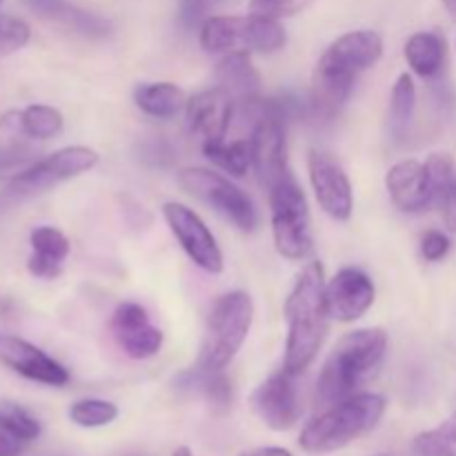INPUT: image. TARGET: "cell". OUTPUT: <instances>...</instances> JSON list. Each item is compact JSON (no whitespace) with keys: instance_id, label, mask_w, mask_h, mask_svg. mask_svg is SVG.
<instances>
[{"instance_id":"33","label":"cell","mask_w":456,"mask_h":456,"mask_svg":"<svg viewBox=\"0 0 456 456\" xmlns=\"http://www.w3.org/2000/svg\"><path fill=\"white\" fill-rule=\"evenodd\" d=\"M138 154H141L142 163L151 165V167H169L176 160V151H174L172 142L160 136L145 138L138 147Z\"/></svg>"},{"instance_id":"18","label":"cell","mask_w":456,"mask_h":456,"mask_svg":"<svg viewBox=\"0 0 456 456\" xmlns=\"http://www.w3.org/2000/svg\"><path fill=\"white\" fill-rule=\"evenodd\" d=\"M34 156V138L25 132L22 111H4L0 116V181L9 176L12 181L16 174L31 165Z\"/></svg>"},{"instance_id":"29","label":"cell","mask_w":456,"mask_h":456,"mask_svg":"<svg viewBox=\"0 0 456 456\" xmlns=\"http://www.w3.org/2000/svg\"><path fill=\"white\" fill-rule=\"evenodd\" d=\"M22 125L34 141H49L62 132V114L52 105H29L22 110Z\"/></svg>"},{"instance_id":"40","label":"cell","mask_w":456,"mask_h":456,"mask_svg":"<svg viewBox=\"0 0 456 456\" xmlns=\"http://www.w3.org/2000/svg\"><path fill=\"white\" fill-rule=\"evenodd\" d=\"M172 456H191V450L187 448V445H181V448L174 450Z\"/></svg>"},{"instance_id":"31","label":"cell","mask_w":456,"mask_h":456,"mask_svg":"<svg viewBox=\"0 0 456 456\" xmlns=\"http://www.w3.org/2000/svg\"><path fill=\"white\" fill-rule=\"evenodd\" d=\"M118 417V408L111 401L83 399L71 403L69 419L78 428H102L110 426Z\"/></svg>"},{"instance_id":"37","label":"cell","mask_w":456,"mask_h":456,"mask_svg":"<svg viewBox=\"0 0 456 456\" xmlns=\"http://www.w3.org/2000/svg\"><path fill=\"white\" fill-rule=\"evenodd\" d=\"M25 444L0 426V456H22Z\"/></svg>"},{"instance_id":"5","label":"cell","mask_w":456,"mask_h":456,"mask_svg":"<svg viewBox=\"0 0 456 456\" xmlns=\"http://www.w3.org/2000/svg\"><path fill=\"white\" fill-rule=\"evenodd\" d=\"M454 160L450 154H432L426 163L408 159L392 165L386 176L390 199L401 212L419 214L444 205L454 183Z\"/></svg>"},{"instance_id":"12","label":"cell","mask_w":456,"mask_h":456,"mask_svg":"<svg viewBox=\"0 0 456 456\" xmlns=\"http://www.w3.org/2000/svg\"><path fill=\"white\" fill-rule=\"evenodd\" d=\"M307 167H310V183L314 187L321 209L334 221H347L354 212V194H352V183L346 169L338 165V160L321 150L310 151Z\"/></svg>"},{"instance_id":"41","label":"cell","mask_w":456,"mask_h":456,"mask_svg":"<svg viewBox=\"0 0 456 456\" xmlns=\"http://www.w3.org/2000/svg\"><path fill=\"white\" fill-rule=\"evenodd\" d=\"M444 4H445V9L452 13V16H456V0H444Z\"/></svg>"},{"instance_id":"25","label":"cell","mask_w":456,"mask_h":456,"mask_svg":"<svg viewBox=\"0 0 456 456\" xmlns=\"http://www.w3.org/2000/svg\"><path fill=\"white\" fill-rule=\"evenodd\" d=\"M414 110H417V87L412 76L405 71L396 78L390 94V110H387V125H390L392 138H403L412 123Z\"/></svg>"},{"instance_id":"26","label":"cell","mask_w":456,"mask_h":456,"mask_svg":"<svg viewBox=\"0 0 456 456\" xmlns=\"http://www.w3.org/2000/svg\"><path fill=\"white\" fill-rule=\"evenodd\" d=\"M203 154L232 176H245L248 169L252 167V145H249V141H208L203 142Z\"/></svg>"},{"instance_id":"39","label":"cell","mask_w":456,"mask_h":456,"mask_svg":"<svg viewBox=\"0 0 456 456\" xmlns=\"http://www.w3.org/2000/svg\"><path fill=\"white\" fill-rule=\"evenodd\" d=\"M249 456H292V452L285 448H279V445H270V448H258L256 452H252Z\"/></svg>"},{"instance_id":"13","label":"cell","mask_w":456,"mask_h":456,"mask_svg":"<svg viewBox=\"0 0 456 456\" xmlns=\"http://www.w3.org/2000/svg\"><path fill=\"white\" fill-rule=\"evenodd\" d=\"M0 363L27 381L52 387H62L69 383V372L56 359L45 354L34 343L12 334H0Z\"/></svg>"},{"instance_id":"23","label":"cell","mask_w":456,"mask_h":456,"mask_svg":"<svg viewBox=\"0 0 456 456\" xmlns=\"http://www.w3.org/2000/svg\"><path fill=\"white\" fill-rule=\"evenodd\" d=\"M138 110L154 118H174L187 105L185 92L174 83H145L134 89Z\"/></svg>"},{"instance_id":"7","label":"cell","mask_w":456,"mask_h":456,"mask_svg":"<svg viewBox=\"0 0 456 456\" xmlns=\"http://www.w3.org/2000/svg\"><path fill=\"white\" fill-rule=\"evenodd\" d=\"M272 234L276 252L289 261H303L314 252L310 209L301 185L292 172L285 174L274 187H270Z\"/></svg>"},{"instance_id":"10","label":"cell","mask_w":456,"mask_h":456,"mask_svg":"<svg viewBox=\"0 0 456 456\" xmlns=\"http://www.w3.org/2000/svg\"><path fill=\"white\" fill-rule=\"evenodd\" d=\"M163 216L181 248L191 258V263L199 265L200 270L209 272V274H221L223 265H225L223 252L209 227L203 223V218L194 209L176 203V200H169L163 205Z\"/></svg>"},{"instance_id":"11","label":"cell","mask_w":456,"mask_h":456,"mask_svg":"<svg viewBox=\"0 0 456 456\" xmlns=\"http://www.w3.org/2000/svg\"><path fill=\"white\" fill-rule=\"evenodd\" d=\"M252 410L272 430H289L301 419L297 374L281 370L261 383L252 395Z\"/></svg>"},{"instance_id":"1","label":"cell","mask_w":456,"mask_h":456,"mask_svg":"<svg viewBox=\"0 0 456 456\" xmlns=\"http://www.w3.org/2000/svg\"><path fill=\"white\" fill-rule=\"evenodd\" d=\"M383 56V38L372 29L347 31L334 40L312 74V110L321 118H334L354 92L365 69Z\"/></svg>"},{"instance_id":"24","label":"cell","mask_w":456,"mask_h":456,"mask_svg":"<svg viewBox=\"0 0 456 456\" xmlns=\"http://www.w3.org/2000/svg\"><path fill=\"white\" fill-rule=\"evenodd\" d=\"M181 390L199 392L216 410H227L232 403V383L223 372H208V370H190L176 379Z\"/></svg>"},{"instance_id":"32","label":"cell","mask_w":456,"mask_h":456,"mask_svg":"<svg viewBox=\"0 0 456 456\" xmlns=\"http://www.w3.org/2000/svg\"><path fill=\"white\" fill-rule=\"evenodd\" d=\"M31 38V29L25 20L0 13V58L25 47Z\"/></svg>"},{"instance_id":"42","label":"cell","mask_w":456,"mask_h":456,"mask_svg":"<svg viewBox=\"0 0 456 456\" xmlns=\"http://www.w3.org/2000/svg\"><path fill=\"white\" fill-rule=\"evenodd\" d=\"M240 456H249V454H240Z\"/></svg>"},{"instance_id":"15","label":"cell","mask_w":456,"mask_h":456,"mask_svg":"<svg viewBox=\"0 0 456 456\" xmlns=\"http://www.w3.org/2000/svg\"><path fill=\"white\" fill-rule=\"evenodd\" d=\"M111 332L116 343L129 359H151L163 347V332L151 323L150 314L138 303H120L111 316Z\"/></svg>"},{"instance_id":"35","label":"cell","mask_w":456,"mask_h":456,"mask_svg":"<svg viewBox=\"0 0 456 456\" xmlns=\"http://www.w3.org/2000/svg\"><path fill=\"white\" fill-rule=\"evenodd\" d=\"M216 0H181L178 9V20L185 29H196L203 27V22L209 18V9L214 7Z\"/></svg>"},{"instance_id":"30","label":"cell","mask_w":456,"mask_h":456,"mask_svg":"<svg viewBox=\"0 0 456 456\" xmlns=\"http://www.w3.org/2000/svg\"><path fill=\"white\" fill-rule=\"evenodd\" d=\"M0 426L12 432L13 436H18L22 444L36 441L43 432L38 419L13 401H0Z\"/></svg>"},{"instance_id":"27","label":"cell","mask_w":456,"mask_h":456,"mask_svg":"<svg viewBox=\"0 0 456 456\" xmlns=\"http://www.w3.org/2000/svg\"><path fill=\"white\" fill-rule=\"evenodd\" d=\"M412 456H456V414L441 426L414 436L410 445Z\"/></svg>"},{"instance_id":"20","label":"cell","mask_w":456,"mask_h":456,"mask_svg":"<svg viewBox=\"0 0 456 456\" xmlns=\"http://www.w3.org/2000/svg\"><path fill=\"white\" fill-rule=\"evenodd\" d=\"M216 83L234 101H248V98H254L258 94L261 76H258L252 61H249L248 52H232L225 53V58L218 62Z\"/></svg>"},{"instance_id":"22","label":"cell","mask_w":456,"mask_h":456,"mask_svg":"<svg viewBox=\"0 0 456 456\" xmlns=\"http://www.w3.org/2000/svg\"><path fill=\"white\" fill-rule=\"evenodd\" d=\"M445 56H448L445 40L435 31H419V34L410 36V40L405 43V61L421 78H436L444 71Z\"/></svg>"},{"instance_id":"2","label":"cell","mask_w":456,"mask_h":456,"mask_svg":"<svg viewBox=\"0 0 456 456\" xmlns=\"http://www.w3.org/2000/svg\"><path fill=\"white\" fill-rule=\"evenodd\" d=\"M288 341H285L283 370L301 377L319 354L328 334V305H325V274L321 263H310L298 274L288 301Z\"/></svg>"},{"instance_id":"19","label":"cell","mask_w":456,"mask_h":456,"mask_svg":"<svg viewBox=\"0 0 456 456\" xmlns=\"http://www.w3.org/2000/svg\"><path fill=\"white\" fill-rule=\"evenodd\" d=\"M31 256L27 258V270L36 279H56L62 272V263L69 256V239L61 230L40 225L29 234Z\"/></svg>"},{"instance_id":"28","label":"cell","mask_w":456,"mask_h":456,"mask_svg":"<svg viewBox=\"0 0 456 456\" xmlns=\"http://www.w3.org/2000/svg\"><path fill=\"white\" fill-rule=\"evenodd\" d=\"M288 34L276 18L267 16H248V52L274 53L285 47Z\"/></svg>"},{"instance_id":"3","label":"cell","mask_w":456,"mask_h":456,"mask_svg":"<svg viewBox=\"0 0 456 456\" xmlns=\"http://www.w3.org/2000/svg\"><path fill=\"white\" fill-rule=\"evenodd\" d=\"M387 352V334L381 328L346 334L325 361L316 381V403L330 405L350 399L377 372Z\"/></svg>"},{"instance_id":"6","label":"cell","mask_w":456,"mask_h":456,"mask_svg":"<svg viewBox=\"0 0 456 456\" xmlns=\"http://www.w3.org/2000/svg\"><path fill=\"white\" fill-rule=\"evenodd\" d=\"M254 321L252 297L243 289L227 292L214 303L205 330L199 368L208 372H223L243 347Z\"/></svg>"},{"instance_id":"4","label":"cell","mask_w":456,"mask_h":456,"mask_svg":"<svg viewBox=\"0 0 456 456\" xmlns=\"http://www.w3.org/2000/svg\"><path fill=\"white\" fill-rule=\"evenodd\" d=\"M387 401L372 392H356L350 399L330 405L312 419L298 436V445L307 454H328L346 448L381 423Z\"/></svg>"},{"instance_id":"21","label":"cell","mask_w":456,"mask_h":456,"mask_svg":"<svg viewBox=\"0 0 456 456\" xmlns=\"http://www.w3.org/2000/svg\"><path fill=\"white\" fill-rule=\"evenodd\" d=\"M200 47L209 53L248 52V16H209L200 27Z\"/></svg>"},{"instance_id":"14","label":"cell","mask_w":456,"mask_h":456,"mask_svg":"<svg viewBox=\"0 0 456 456\" xmlns=\"http://www.w3.org/2000/svg\"><path fill=\"white\" fill-rule=\"evenodd\" d=\"M372 279L359 267H343L334 274L332 281L325 283V305H328L330 319L341 323H352L361 319L370 307L374 305Z\"/></svg>"},{"instance_id":"9","label":"cell","mask_w":456,"mask_h":456,"mask_svg":"<svg viewBox=\"0 0 456 456\" xmlns=\"http://www.w3.org/2000/svg\"><path fill=\"white\" fill-rule=\"evenodd\" d=\"M178 183H181L183 190L208 203L230 223H234L240 232L256 230V205L227 176L212 172V169L187 167L178 174Z\"/></svg>"},{"instance_id":"8","label":"cell","mask_w":456,"mask_h":456,"mask_svg":"<svg viewBox=\"0 0 456 456\" xmlns=\"http://www.w3.org/2000/svg\"><path fill=\"white\" fill-rule=\"evenodd\" d=\"M98 165V154L92 147L71 145L53 151L47 159L36 160L29 167L22 169L20 174L12 178L4 187L0 203H18V200L34 199V196L45 194L52 187L69 181V178L80 176Z\"/></svg>"},{"instance_id":"38","label":"cell","mask_w":456,"mask_h":456,"mask_svg":"<svg viewBox=\"0 0 456 456\" xmlns=\"http://www.w3.org/2000/svg\"><path fill=\"white\" fill-rule=\"evenodd\" d=\"M444 216H445V225L456 232V178L452 187H450L448 196H445L444 200Z\"/></svg>"},{"instance_id":"16","label":"cell","mask_w":456,"mask_h":456,"mask_svg":"<svg viewBox=\"0 0 456 456\" xmlns=\"http://www.w3.org/2000/svg\"><path fill=\"white\" fill-rule=\"evenodd\" d=\"M187 125L194 134L208 141H225L227 129L234 120V98L221 87L205 89L187 101Z\"/></svg>"},{"instance_id":"17","label":"cell","mask_w":456,"mask_h":456,"mask_svg":"<svg viewBox=\"0 0 456 456\" xmlns=\"http://www.w3.org/2000/svg\"><path fill=\"white\" fill-rule=\"evenodd\" d=\"M25 9H29L34 16L53 25L69 29L85 38H107L111 34V25L105 18L69 3V0H20Z\"/></svg>"},{"instance_id":"36","label":"cell","mask_w":456,"mask_h":456,"mask_svg":"<svg viewBox=\"0 0 456 456\" xmlns=\"http://www.w3.org/2000/svg\"><path fill=\"white\" fill-rule=\"evenodd\" d=\"M448 252H450V239L444 234V232L430 230L423 234L421 256L426 258V261L436 263V261H441V258L448 256Z\"/></svg>"},{"instance_id":"34","label":"cell","mask_w":456,"mask_h":456,"mask_svg":"<svg viewBox=\"0 0 456 456\" xmlns=\"http://www.w3.org/2000/svg\"><path fill=\"white\" fill-rule=\"evenodd\" d=\"M307 0H252L249 3V13L254 16H267V18H283L292 16L298 9L305 7Z\"/></svg>"}]
</instances>
